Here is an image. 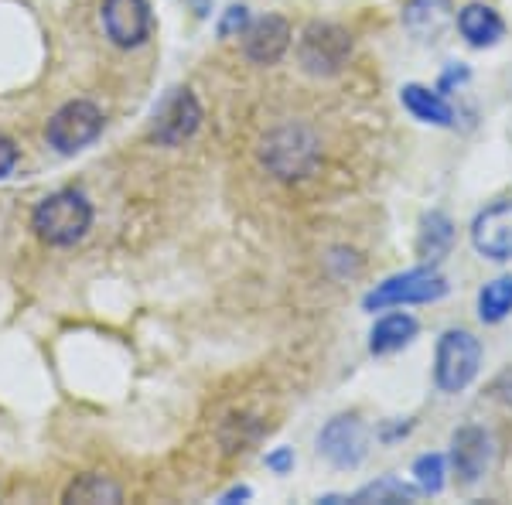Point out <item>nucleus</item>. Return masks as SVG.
Returning a JSON list of instances; mask_svg holds the SVG:
<instances>
[{
	"label": "nucleus",
	"instance_id": "nucleus-4",
	"mask_svg": "<svg viewBox=\"0 0 512 505\" xmlns=\"http://www.w3.org/2000/svg\"><path fill=\"white\" fill-rule=\"evenodd\" d=\"M448 294V280L437 267H414L386 277L383 284H376V291L366 294L362 308L366 311H383V308H403V304H431L441 301Z\"/></svg>",
	"mask_w": 512,
	"mask_h": 505
},
{
	"label": "nucleus",
	"instance_id": "nucleus-13",
	"mask_svg": "<svg viewBox=\"0 0 512 505\" xmlns=\"http://www.w3.org/2000/svg\"><path fill=\"white\" fill-rule=\"evenodd\" d=\"M458 31L472 48H492L506 35V21L489 4H465L458 11Z\"/></svg>",
	"mask_w": 512,
	"mask_h": 505
},
{
	"label": "nucleus",
	"instance_id": "nucleus-24",
	"mask_svg": "<svg viewBox=\"0 0 512 505\" xmlns=\"http://www.w3.org/2000/svg\"><path fill=\"white\" fill-rule=\"evenodd\" d=\"M267 468L277 471V475H287L294 468V451L291 447H277L274 454H267Z\"/></svg>",
	"mask_w": 512,
	"mask_h": 505
},
{
	"label": "nucleus",
	"instance_id": "nucleus-12",
	"mask_svg": "<svg viewBox=\"0 0 512 505\" xmlns=\"http://www.w3.org/2000/svg\"><path fill=\"white\" fill-rule=\"evenodd\" d=\"M291 24H287L280 14H267V18L253 21L250 28L243 31V52L246 59L256 65H274L287 55L291 48Z\"/></svg>",
	"mask_w": 512,
	"mask_h": 505
},
{
	"label": "nucleus",
	"instance_id": "nucleus-16",
	"mask_svg": "<svg viewBox=\"0 0 512 505\" xmlns=\"http://www.w3.org/2000/svg\"><path fill=\"white\" fill-rule=\"evenodd\" d=\"M512 314V277H495L478 291V318L485 325H499Z\"/></svg>",
	"mask_w": 512,
	"mask_h": 505
},
{
	"label": "nucleus",
	"instance_id": "nucleus-5",
	"mask_svg": "<svg viewBox=\"0 0 512 505\" xmlns=\"http://www.w3.org/2000/svg\"><path fill=\"white\" fill-rule=\"evenodd\" d=\"M352 55V35L338 24L328 21H315L301 31V41H297V62L308 76L328 79L338 76V72L349 65Z\"/></svg>",
	"mask_w": 512,
	"mask_h": 505
},
{
	"label": "nucleus",
	"instance_id": "nucleus-20",
	"mask_svg": "<svg viewBox=\"0 0 512 505\" xmlns=\"http://www.w3.org/2000/svg\"><path fill=\"white\" fill-rule=\"evenodd\" d=\"M414 499V488H407L396 478H379V482L366 485L362 492L352 495V502H410Z\"/></svg>",
	"mask_w": 512,
	"mask_h": 505
},
{
	"label": "nucleus",
	"instance_id": "nucleus-3",
	"mask_svg": "<svg viewBox=\"0 0 512 505\" xmlns=\"http://www.w3.org/2000/svg\"><path fill=\"white\" fill-rule=\"evenodd\" d=\"M482 369V342L465 328H448L437 338L434 352V383L441 393H461L475 383Z\"/></svg>",
	"mask_w": 512,
	"mask_h": 505
},
{
	"label": "nucleus",
	"instance_id": "nucleus-25",
	"mask_svg": "<svg viewBox=\"0 0 512 505\" xmlns=\"http://www.w3.org/2000/svg\"><path fill=\"white\" fill-rule=\"evenodd\" d=\"M243 499H250V488L246 485H239V488H233V492L222 495V502H243Z\"/></svg>",
	"mask_w": 512,
	"mask_h": 505
},
{
	"label": "nucleus",
	"instance_id": "nucleus-10",
	"mask_svg": "<svg viewBox=\"0 0 512 505\" xmlns=\"http://www.w3.org/2000/svg\"><path fill=\"white\" fill-rule=\"evenodd\" d=\"M492 465V437L485 427L465 424L454 430L451 437V471L458 478V485H475L482 482V475Z\"/></svg>",
	"mask_w": 512,
	"mask_h": 505
},
{
	"label": "nucleus",
	"instance_id": "nucleus-8",
	"mask_svg": "<svg viewBox=\"0 0 512 505\" xmlns=\"http://www.w3.org/2000/svg\"><path fill=\"white\" fill-rule=\"evenodd\" d=\"M198 127H202V106H198L195 93L192 89H171V96L154 113L151 137L161 147H178L192 140Z\"/></svg>",
	"mask_w": 512,
	"mask_h": 505
},
{
	"label": "nucleus",
	"instance_id": "nucleus-15",
	"mask_svg": "<svg viewBox=\"0 0 512 505\" xmlns=\"http://www.w3.org/2000/svg\"><path fill=\"white\" fill-rule=\"evenodd\" d=\"M400 99H403V106L410 110V117H417L420 123H434V127H451V123H454L451 103L441 93H434V89L410 82V86H403Z\"/></svg>",
	"mask_w": 512,
	"mask_h": 505
},
{
	"label": "nucleus",
	"instance_id": "nucleus-23",
	"mask_svg": "<svg viewBox=\"0 0 512 505\" xmlns=\"http://www.w3.org/2000/svg\"><path fill=\"white\" fill-rule=\"evenodd\" d=\"M14 168H18V147H14V140L0 137V178H7Z\"/></svg>",
	"mask_w": 512,
	"mask_h": 505
},
{
	"label": "nucleus",
	"instance_id": "nucleus-1",
	"mask_svg": "<svg viewBox=\"0 0 512 505\" xmlns=\"http://www.w3.org/2000/svg\"><path fill=\"white\" fill-rule=\"evenodd\" d=\"M93 226V205L76 188H62L41 198L31 212V229L48 246H76Z\"/></svg>",
	"mask_w": 512,
	"mask_h": 505
},
{
	"label": "nucleus",
	"instance_id": "nucleus-6",
	"mask_svg": "<svg viewBox=\"0 0 512 505\" xmlns=\"http://www.w3.org/2000/svg\"><path fill=\"white\" fill-rule=\"evenodd\" d=\"M103 134V110L89 99H72L62 110L52 113L45 127V140L55 154L72 157L79 151H86L93 140Z\"/></svg>",
	"mask_w": 512,
	"mask_h": 505
},
{
	"label": "nucleus",
	"instance_id": "nucleus-18",
	"mask_svg": "<svg viewBox=\"0 0 512 505\" xmlns=\"http://www.w3.org/2000/svg\"><path fill=\"white\" fill-rule=\"evenodd\" d=\"M123 492L117 482H110L106 475H82L69 488H65V502H120Z\"/></svg>",
	"mask_w": 512,
	"mask_h": 505
},
{
	"label": "nucleus",
	"instance_id": "nucleus-21",
	"mask_svg": "<svg viewBox=\"0 0 512 505\" xmlns=\"http://www.w3.org/2000/svg\"><path fill=\"white\" fill-rule=\"evenodd\" d=\"M444 458L441 454H424V458H417L414 465V478H417V488L424 495H437L444 488Z\"/></svg>",
	"mask_w": 512,
	"mask_h": 505
},
{
	"label": "nucleus",
	"instance_id": "nucleus-9",
	"mask_svg": "<svg viewBox=\"0 0 512 505\" xmlns=\"http://www.w3.org/2000/svg\"><path fill=\"white\" fill-rule=\"evenodd\" d=\"M103 31L117 48H140L151 38V7L147 0H103Z\"/></svg>",
	"mask_w": 512,
	"mask_h": 505
},
{
	"label": "nucleus",
	"instance_id": "nucleus-22",
	"mask_svg": "<svg viewBox=\"0 0 512 505\" xmlns=\"http://www.w3.org/2000/svg\"><path fill=\"white\" fill-rule=\"evenodd\" d=\"M250 7L246 4H233L226 7V14H222L219 21V38H233V35H243L246 28H250Z\"/></svg>",
	"mask_w": 512,
	"mask_h": 505
},
{
	"label": "nucleus",
	"instance_id": "nucleus-17",
	"mask_svg": "<svg viewBox=\"0 0 512 505\" xmlns=\"http://www.w3.org/2000/svg\"><path fill=\"white\" fill-rule=\"evenodd\" d=\"M451 239H454L451 219L444 212H431L424 219V226H420L417 250H420V256H427V260H441V256L448 253Z\"/></svg>",
	"mask_w": 512,
	"mask_h": 505
},
{
	"label": "nucleus",
	"instance_id": "nucleus-11",
	"mask_svg": "<svg viewBox=\"0 0 512 505\" xmlns=\"http://www.w3.org/2000/svg\"><path fill=\"white\" fill-rule=\"evenodd\" d=\"M472 246L478 256L495 263L512 260V198L482 209L472 222Z\"/></svg>",
	"mask_w": 512,
	"mask_h": 505
},
{
	"label": "nucleus",
	"instance_id": "nucleus-14",
	"mask_svg": "<svg viewBox=\"0 0 512 505\" xmlns=\"http://www.w3.org/2000/svg\"><path fill=\"white\" fill-rule=\"evenodd\" d=\"M417 338V318L407 311H393L386 318H379L373 331H369V352L373 355H393L407 349Z\"/></svg>",
	"mask_w": 512,
	"mask_h": 505
},
{
	"label": "nucleus",
	"instance_id": "nucleus-19",
	"mask_svg": "<svg viewBox=\"0 0 512 505\" xmlns=\"http://www.w3.org/2000/svg\"><path fill=\"white\" fill-rule=\"evenodd\" d=\"M448 21V0H414L407 7V24L417 35H437Z\"/></svg>",
	"mask_w": 512,
	"mask_h": 505
},
{
	"label": "nucleus",
	"instance_id": "nucleus-2",
	"mask_svg": "<svg viewBox=\"0 0 512 505\" xmlns=\"http://www.w3.org/2000/svg\"><path fill=\"white\" fill-rule=\"evenodd\" d=\"M318 137L311 134L301 123H287V127L270 130L267 140L260 147V161L270 175H277L280 181H301L315 171L318 164Z\"/></svg>",
	"mask_w": 512,
	"mask_h": 505
},
{
	"label": "nucleus",
	"instance_id": "nucleus-7",
	"mask_svg": "<svg viewBox=\"0 0 512 505\" xmlns=\"http://www.w3.org/2000/svg\"><path fill=\"white\" fill-rule=\"evenodd\" d=\"M369 451V434L366 424H362L355 413H342V417H332L318 434V454L325 461H332L335 468L352 471L366 461Z\"/></svg>",
	"mask_w": 512,
	"mask_h": 505
}]
</instances>
